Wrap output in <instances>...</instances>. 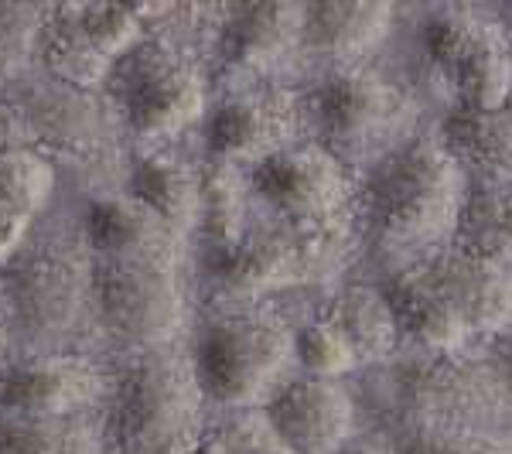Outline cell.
<instances>
[{
	"label": "cell",
	"mask_w": 512,
	"mask_h": 454,
	"mask_svg": "<svg viewBox=\"0 0 512 454\" xmlns=\"http://www.w3.org/2000/svg\"><path fill=\"white\" fill-rule=\"evenodd\" d=\"M468 171L441 137H410L366 168L359 209L369 233L400 253H437L465 216Z\"/></svg>",
	"instance_id": "6da1fadb"
},
{
	"label": "cell",
	"mask_w": 512,
	"mask_h": 454,
	"mask_svg": "<svg viewBox=\"0 0 512 454\" xmlns=\"http://www.w3.org/2000/svg\"><path fill=\"white\" fill-rule=\"evenodd\" d=\"M294 332L263 304L222 311L198 332L192 369L205 400L222 410H256L291 379Z\"/></svg>",
	"instance_id": "7a4b0ae2"
},
{
	"label": "cell",
	"mask_w": 512,
	"mask_h": 454,
	"mask_svg": "<svg viewBox=\"0 0 512 454\" xmlns=\"http://www.w3.org/2000/svg\"><path fill=\"white\" fill-rule=\"evenodd\" d=\"M192 359L151 349L117 376L106 417L113 454H192L202 434Z\"/></svg>",
	"instance_id": "3957f363"
},
{
	"label": "cell",
	"mask_w": 512,
	"mask_h": 454,
	"mask_svg": "<svg viewBox=\"0 0 512 454\" xmlns=\"http://www.w3.org/2000/svg\"><path fill=\"white\" fill-rule=\"evenodd\" d=\"M178 233H161L140 246L93 257L89 287L99 315L117 335L137 345L168 342L185 318L178 274Z\"/></svg>",
	"instance_id": "277c9868"
},
{
	"label": "cell",
	"mask_w": 512,
	"mask_h": 454,
	"mask_svg": "<svg viewBox=\"0 0 512 454\" xmlns=\"http://www.w3.org/2000/svg\"><path fill=\"white\" fill-rule=\"evenodd\" d=\"M308 110L318 127V144H325L349 168H373L383 161L407 144L417 120V106L407 89L366 65L328 69L311 89Z\"/></svg>",
	"instance_id": "5b68a950"
},
{
	"label": "cell",
	"mask_w": 512,
	"mask_h": 454,
	"mask_svg": "<svg viewBox=\"0 0 512 454\" xmlns=\"http://www.w3.org/2000/svg\"><path fill=\"white\" fill-rule=\"evenodd\" d=\"M345 257V216L328 222H270L226 246H209V274L233 297H260L338 270Z\"/></svg>",
	"instance_id": "8992f818"
},
{
	"label": "cell",
	"mask_w": 512,
	"mask_h": 454,
	"mask_svg": "<svg viewBox=\"0 0 512 454\" xmlns=\"http://www.w3.org/2000/svg\"><path fill=\"white\" fill-rule=\"evenodd\" d=\"M110 93L140 137H171L202 117V76L181 48L140 38L110 69Z\"/></svg>",
	"instance_id": "52a82bcc"
},
{
	"label": "cell",
	"mask_w": 512,
	"mask_h": 454,
	"mask_svg": "<svg viewBox=\"0 0 512 454\" xmlns=\"http://www.w3.org/2000/svg\"><path fill=\"white\" fill-rule=\"evenodd\" d=\"M250 188L284 222L342 219L349 205L352 175L318 140H294L250 168Z\"/></svg>",
	"instance_id": "ba28073f"
},
{
	"label": "cell",
	"mask_w": 512,
	"mask_h": 454,
	"mask_svg": "<svg viewBox=\"0 0 512 454\" xmlns=\"http://www.w3.org/2000/svg\"><path fill=\"white\" fill-rule=\"evenodd\" d=\"M137 7L123 4H62L41 24V52L62 79L89 86L110 76V69L140 38Z\"/></svg>",
	"instance_id": "9c48e42d"
},
{
	"label": "cell",
	"mask_w": 512,
	"mask_h": 454,
	"mask_svg": "<svg viewBox=\"0 0 512 454\" xmlns=\"http://www.w3.org/2000/svg\"><path fill=\"white\" fill-rule=\"evenodd\" d=\"M297 103L280 86L239 89L216 106L209 120V154L222 164H260L294 144Z\"/></svg>",
	"instance_id": "30bf717a"
},
{
	"label": "cell",
	"mask_w": 512,
	"mask_h": 454,
	"mask_svg": "<svg viewBox=\"0 0 512 454\" xmlns=\"http://www.w3.org/2000/svg\"><path fill=\"white\" fill-rule=\"evenodd\" d=\"M267 417L294 454H342L352 444L355 400L342 379L301 373L270 396Z\"/></svg>",
	"instance_id": "8fae6325"
},
{
	"label": "cell",
	"mask_w": 512,
	"mask_h": 454,
	"mask_svg": "<svg viewBox=\"0 0 512 454\" xmlns=\"http://www.w3.org/2000/svg\"><path fill=\"white\" fill-rule=\"evenodd\" d=\"M89 270L79 257L59 246H38L7 267V297L21 321L35 332H65L79 318Z\"/></svg>",
	"instance_id": "7c38bea8"
},
{
	"label": "cell",
	"mask_w": 512,
	"mask_h": 454,
	"mask_svg": "<svg viewBox=\"0 0 512 454\" xmlns=\"http://www.w3.org/2000/svg\"><path fill=\"white\" fill-rule=\"evenodd\" d=\"M424 267L431 270L434 284L465 318L472 335H502L512 325V274L506 263L482 260L475 253H465L461 246L424 257Z\"/></svg>",
	"instance_id": "4fadbf2b"
},
{
	"label": "cell",
	"mask_w": 512,
	"mask_h": 454,
	"mask_svg": "<svg viewBox=\"0 0 512 454\" xmlns=\"http://www.w3.org/2000/svg\"><path fill=\"white\" fill-rule=\"evenodd\" d=\"M400 403L414 414V431L458 434L468 417L489 407V386L458 356H420L400 376Z\"/></svg>",
	"instance_id": "5bb4252c"
},
{
	"label": "cell",
	"mask_w": 512,
	"mask_h": 454,
	"mask_svg": "<svg viewBox=\"0 0 512 454\" xmlns=\"http://www.w3.org/2000/svg\"><path fill=\"white\" fill-rule=\"evenodd\" d=\"M386 301L393 308L400 342H410L417 356H458L472 338L465 318L454 311V304L434 284L424 260L400 267L383 287Z\"/></svg>",
	"instance_id": "9a60e30c"
},
{
	"label": "cell",
	"mask_w": 512,
	"mask_h": 454,
	"mask_svg": "<svg viewBox=\"0 0 512 454\" xmlns=\"http://www.w3.org/2000/svg\"><path fill=\"white\" fill-rule=\"evenodd\" d=\"M304 48V7L260 0L243 4L222 24V59L239 72L270 76Z\"/></svg>",
	"instance_id": "2e32d148"
},
{
	"label": "cell",
	"mask_w": 512,
	"mask_h": 454,
	"mask_svg": "<svg viewBox=\"0 0 512 454\" xmlns=\"http://www.w3.org/2000/svg\"><path fill=\"white\" fill-rule=\"evenodd\" d=\"M99 393L96 366L82 359H35L0 373L4 414L72 417Z\"/></svg>",
	"instance_id": "e0dca14e"
},
{
	"label": "cell",
	"mask_w": 512,
	"mask_h": 454,
	"mask_svg": "<svg viewBox=\"0 0 512 454\" xmlns=\"http://www.w3.org/2000/svg\"><path fill=\"white\" fill-rule=\"evenodd\" d=\"M393 7L366 0H328L304 7V48L321 55L328 69L366 65L390 35Z\"/></svg>",
	"instance_id": "ac0fdd59"
},
{
	"label": "cell",
	"mask_w": 512,
	"mask_h": 454,
	"mask_svg": "<svg viewBox=\"0 0 512 454\" xmlns=\"http://www.w3.org/2000/svg\"><path fill=\"white\" fill-rule=\"evenodd\" d=\"M444 147L465 171H478L489 185H512V113L454 106L444 120Z\"/></svg>",
	"instance_id": "d6986e66"
},
{
	"label": "cell",
	"mask_w": 512,
	"mask_h": 454,
	"mask_svg": "<svg viewBox=\"0 0 512 454\" xmlns=\"http://www.w3.org/2000/svg\"><path fill=\"white\" fill-rule=\"evenodd\" d=\"M55 185L52 164L28 147H0V253L21 246L24 229L48 202Z\"/></svg>",
	"instance_id": "ffe728a7"
},
{
	"label": "cell",
	"mask_w": 512,
	"mask_h": 454,
	"mask_svg": "<svg viewBox=\"0 0 512 454\" xmlns=\"http://www.w3.org/2000/svg\"><path fill=\"white\" fill-rule=\"evenodd\" d=\"M134 198L171 233L198 226V171L171 151H151L134 171Z\"/></svg>",
	"instance_id": "44dd1931"
},
{
	"label": "cell",
	"mask_w": 512,
	"mask_h": 454,
	"mask_svg": "<svg viewBox=\"0 0 512 454\" xmlns=\"http://www.w3.org/2000/svg\"><path fill=\"white\" fill-rule=\"evenodd\" d=\"M325 315L335 321L352 342L359 366L366 362H383L400 349V328H396L393 308L379 287L369 284H345L332 297Z\"/></svg>",
	"instance_id": "7402d4cb"
},
{
	"label": "cell",
	"mask_w": 512,
	"mask_h": 454,
	"mask_svg": "<svg viewBox=\"0 0 512 454\" xmlns=\"http://www.w3.org/2000/svg\"><path fill=\"white\" fill-rule=\"evenodd\" d=\"M246 181L236 164L209 161L198 171V229L209 246H226L246 233Z\"/></svg>",
	"instance_id": "603a6c76"
},
{
	"label": "cell",
	"mask_w": 512,
	"mask_h": 454,
	"mask_svg": "<svg viewBox=\"0 0 512 454\" xmlns=\"http://www.w3.org/2000/svg\"><path fill=\"white\" fill-rule=\"evenodd\" d=\"M454 246L492 263H512V185H489L472 192L458 222Z\"/></svg>",
	"instance_id": "cb8c5ba5"
},
{
	"label": "cell",
	"mask_w": 512,
	"mask_h": 454,
	"mask_svg": "<svg viewBox=\"0 0 512 454\" xmlns=\"http://www.w3.org/2000/svg\"><path fill=\"white\" fill-rule=\"evenodd\" d=\"M499 31V24L468 11V7H437V11L427 14L420 38H424L427 59L444 72V79H451Z\"/></svg>",
	"instance_id": "d4e9b609"
},
{
	"label": "cell",
	"mask_w": 512,
	"mask_h": 454,
	"mask_svg": "<svg viewBox=\"0 0 512 454\" xmlns=\"http://www.w3.org/2000/svg\"><path fill=\"white\" fill-rule=\"evenodd\" d=\"M0 454H93V437L72 417L0 414Z\"/></svg>",
	"instance_id": "484cf974"
},
{
	"label": "cell",
	"mask_w": 512,
	"mask_h": 454,
	"mask_svg": "<svg viewBox=\"0 0 512 454\" xmlns=\"http://www.w3.org/2000/svg\"><path fill=\"white\" fill-rule=\"evenodd\" d=\"M192 454H294V448L277 434L267 410H226L202 427Z\"/></svg>",
	"instance_id": "4316f807"
},
{
	"label": "cell",
	"mask_w": 512,
	"mask_h": 454,
	"mask_svg": "<svg viewBox=\"0 0 512 454\" xmlns=\"http://www.w3.org/2000/svg\"><path fill=\"white\" fill-rule=\"evenodd\" d=\"M294 349H297V366L308 376L342 379L352 369H359V356H355L352 342L325 311L318 318H311L308 325H301V332L294 335Z\"/></svg>",
	"instance_id": "83f0119b"
},
{
	"label": "cell",
	"mask_w": 512,
	"mask_h": 454,
	"mask_svg": "<svg viewBox=\"0 0 512 454\" xmlns=\"http://www.w3.org/2000/svg\"><path fill=\"white\" fill-rule=\"evenodd\" d=\"M342 454H379L376 448H369V444H349Z\"/></svg>",
	"instance_id": "f1b7e54d"
},
{
	"label": "cell",
	"mask_w": 512,
	"mask_h": 454,
	"mask_svg": "<svg viewBox=\"0 0 512 454\" xmlns=\"http://www.w3.org/2000/svg\"><path fill=\"white\" fill-rule=\"evenodd\" d=\"M506 366H509V379H512V338H509V349H506Z\"/></svg>",
	"instance_id": "f546056e"
},
{
	"label": "cell",
	"mask_w": 512,
	"mask_h": 454,
	"mask_svg": "<svg viewBox=\"0 0 512 454\" xmlns=\"http://www.w3.org/2000/svg\"><path fill=\"white\" fill-rule=\"evenodd\" d=\"M472 454H502V451H472Z\"/></svg>",
	"instance_id": "4dcf8cb0"
},
{
	"label": "cell",
	"mask_w": 512,
	"mask_h": 454,
	"mask_svg": "<svg viewBox=\"0 0 512 454\" xmlns=\"http://www.w3.org/2000/svg\"><path fill=\"white\" fill-rule=\"evenodd\" d=\"M0 345H4V328H0Z\"/></svg>",
	"instance_id": "1f68e13d"
},
{
	"label": "cell",
	"mask_w": 512,
	"mask_h": 454,
	"mask_svg": "<svg viewBox=\"0 0 512 454\" xmlns=\"http://www.w3.org/2000/svg\"><path fill=\"white\" fill-rule=\"evenodd\" d=\"M506 110H509V113H512V99H509V103H506Z\"/></svg>",
	"instance_id": "d6a6232c"
}]
</instances>
